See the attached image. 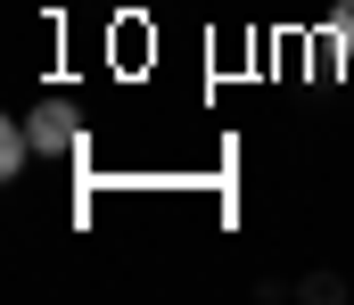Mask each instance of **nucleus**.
I'll list each match as a JSON object with an SVG mask.
<instances>
[{
    "label": "nucleus",
    "mask_w": 354,
    "mask_h": 305,
    "mask_svg": "<svg viewBox=\"0 0 354 305\" xmlns=\"http://www.w3.org/2000/svg\"><path fill=\"white\" fill-rule=\"evenodd\" d=\"M25 124H33V149H41V157H83V115L66 100H41Z\"/></svg>",
    "instance_id": "nucleus-1"
},
{
    "label": "nucleus",
    "mask_w": 354,
    "mask_h": 305,
    "mask_svg": "<svg viewBox=\"0 0 354 305\" xmlns=\"http://www.w3.org/2000/svg\"><path fill=\"white\" fill-rule=\"evenodd\" d=\"M25 149H33V124H0V174H17Z\"/></svg>",
    "instance_id": "nucleus-2"
},
{
    "label": "nucleus",
    "mask_w": 354,
    "mask_h": 305,
    "mask_svg": "<svg viewBox=\"0 0 354 305\" xmlns=\"http://www.w3.org/2000/svg\"><path fill=\"white\" fill-rule=\"evenodd\" d=\"M330 50H338V58H354V0H338V8H330Z\"/></svg>",
    "instance_id": "nucleus-3"
}]
</instances>
